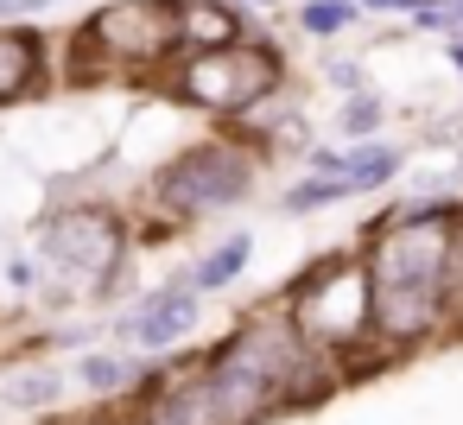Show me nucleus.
I'll use <instances>...</instances> for the list:
<instances>
[{
    "label": "nucleus",
    "instance_id": "1",
    "mask_svg": "<svg viewBox=\"0 0 463 425\" xmlns=\"http://www.w3.org/2000/svg\"><path fill=\"white\" fill-rule=\"evenodd\" d=\"M444 267H450V241L438 222H400V235H387L381 273H374V317L387 330H425L438 298H444Z\"/></svg>",
    "mask_w": 463,
    "mask_h": 425
},
{
    "label": "nucleus",
    "instance_id": "2",
    "mask_svg": "<svg viewBox=\"0 0 463 425\" xmlns=\"http://www.w3.org/2000/svg\"><path fill=\"white\" fill-rule=\"evenodd\" d=\"M248 191V159L241 153H222V146H210V153H197V159H184L178 172H172V184H165V197L178 203V210H216V203H235Z\"/></svg>",
    "mask_w": 463,
    "mask_h": 425
},
{
    "label": "nucleus",
    "instance_id": "3",
    "mask_svg": "<svg viewBox=\"0 0 463 425\" xmlns=\"http://www.w3.org/2000/svg\"><path fill=\"white\" fill-rule=\"evenodd\" d=\"M330 178H311V184H292L286 191V210H317V203H330V197H349V191H374V184H387L393 178V153L387 146H374V153H349V159H317Z\"/></svg>",
    "mask_w": 463,
    "mask_h": 425
},
{
    "label": "nucleus",
    "instance_id": "4",
    "mask_svg": "<svg viewBox=\"0 0 463 425\" xmlns=\"http://www.w3.org/2000/svg\"><path fill=\"white\" fill-rule=\"evenodd\" d=\"M191 324H197V292H191V286H172V292H153V298L128 317V336H134L140 349H172Z\"/></svg>",
    "mask_w": 463,
    "mask_h": 425
},
{
    "label": "nucleus",
    "instance_id": "5",
    "mask_svg": "<svg viewBox=\"0 0 463 425\" xmlns=\"http://www.w3.org/2000/svg\"><path fill=\"white\" fill-rule=\"evenodd\" d=\"M248 254H254V241H248V235H229V241L191 273V292H216V286H229V279L248 267Z\"/></svg>",
    "mask_w": 463,
    "mask_h": 425
},
{
    "label": "nucleus",
    "instance_id": "6",
    "mask_svg": "<svg viewBox=\"0 0 463 425\" xmlns=\"http://www.w3.org/2000/svg\"><path fill=\"white\" fill-rule=\"evenodd\" d=\"M362 7L355 0H305L298 7V20H305V33H317V39H330V33H343L349 20H355Z\"/></svg>",
    "mask_w": 463,
    "mask_h": 425
},
{
    "label": "nucleus",
    "instance_id": "7",
    "mask_svg": "<svg viewBox=\"0 0 463 425\" xmlns=\"http://www.w3.org/2000/svg\"><path fill=\"white\" fill-rule=\"evenodd\" d=\"M159 425H216V393H210V387H184V393L165 406Z\"/></svg>",
    "mask_w": 463,
    "mask_h": 425
},
{
    "label": "nucleus",
    "instance_id": "8",
    "mask_svg": "<svg viewBox=\"0 0 463 425\" xmlns=\"http://www.w3.org/2000/svg\"><path fill=\"white\" fill-rule=\"evenodd\" d=\"M58 387H64V381L45 368V374H33V381H7V400H14V406H39V400H58Z\"/></svg>",
    "mask_w": 463,
    "mask_h": 425
},
{
    "label": "nucleus",
    "instance_id": "9",
    "mask_svg": "<svg viewBox=\"0 0 463 425\" xmlns=\"http://www.w3.org/2000/svg\"><path fill=\"white\" fill-rule=\"evenodd\" d=\"M83 381L109 393V387H121V381H128V368H121L115 355H90V362H83Z\"/></svg>",
    "mask_w": 463,
    "mask_h": 425
},
{
    "label": "nucleus",
    "instance_id": "10",
    "mask_svg": "<svg viewBox=\"0 0 463 425\" xmlns=\"http://www.w3.org/2000/svg\"><path fill=\"white\" fill-rule=\"evenodd\" d=\"M374 128H381V109H374V102L362 96V102H355V109L343 115V134H355V140H362V134H374Z\"/></svg>",
    "mask_w": 463,
    "mask_h": 425
},
{
    "label": "nucleus",
    "instance_id": "11",
    "mask_svg": "<svg viewBox=\"0 0 463 425\" xmlns=\"http://www.w3.org/2000/svg\"><path fill=\"white\" fill-rule=\"evenodd\" d=\"M52 254H71V229H52ZM77 260H83V267H109L115 254H96V248H77Z\"/></svg>",
    "mask_w": 463,
    "mask_h": 425
},
{
    "label": "nucleus",
    "instance_id": "12",
    "mask_svg": "<svg viewBox=\"0 0 463 425\" xmlns=\"http://www.w3.org/2000/svg\"><path fill=\"white\" fill-rule=\"evenodd\" d=\"M355 7H381V14H431V0H355Z\"/></svg>",
    "mask_w": 463,
    "mask_h": 425
},
{
    "label": "nucleus",
    "instance_id": "13",
    "mask_svg": "<svg viewBox=\"0 0 463 425\" xmlns=\"http://www.w3.org/2000/svg\"><path fill=\"white\" fill-rule=\"evenodd\" d=\"M330 83H336V90H362V64H336Z\"/></svg>",
    "mask_w": 463,
    "mask_h": 425
},
{
    "label": "nucleus",
    "instance_id": "14",
    "mask_svg": "<svg viewBox=\"0 0 463 425\" xmlns=\"http://www.w3.org/2000/svg\"><path fill=\"white\" fill-rule=\"evenodd\" d=\"M254 7H267V0H254Z\"/></svg>",
    "mask_w": 463,
    "mask_h": 425
}]
</instances>
